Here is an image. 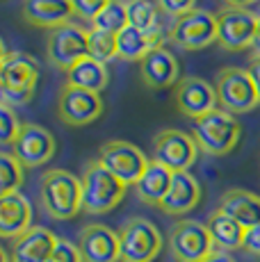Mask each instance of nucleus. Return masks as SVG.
<instances>
[{
    "label": "nucleus",
    "instance_id": "9d476101",
    "mask_svg": "<svg viewBox=\"0 0 260 262\" xmlns=\"http://www.w3.org/2000/svg\"><path fill=\"white\" fill-rule=\"evenodd\" d=\"M199 144L192 135L183 133L176 128L160 130L153 137V160L160 162L169 171L178 173V171H187L197 162Z\"/></svg>",
    "mask_w": 260,
    "mask_h": 262
},
{
    "label": "nucleus",
    "instance_id": "bb28decb",
    "mask_svg": "<svg viewBox=\"0 0 260 262\" xmlns=\"http://www.w3.org/2000/svg\"><path fill=\"white\" fill-rule=\"evenodd\" d=\"M128 25L144 32H158L160 28V7L151 3V0H128Z\"/></svg>",
    "mask_w": 260,
    "mask_h": 262
},
{
    "label": "nucleus",
    "instance_id": "f257e3e1",
    "mask_svg": "<svg viewBox=\"0 0 260 262\" xmlns=\"http://www.w3.org/2000/svg\"><path fill=\"white\" fill-rule=\"evenodd\" d=\"M39 82V64L21 50H3L0 59V96L7 105H28Z\"/></svg>",
    "mask_w": 260,
    "mask_h": 262
},
{
    "label": "nucleus",
    "instance_id": "aec40b11",
    "mask_svg": "<svg viewBox=\"0 0 260 262\" xmlns=\"http://www.w3.org/2000/svg\"><path fill=\"white\" fill-rule=\"evenodd\" d=\"M199 201H201V185H199V180L189 171H178V173H174L171 187H169L164 201L160 203V210L164 214L181 216V214L192 212L199 205Z\"/></svg>",
    "mask_w": 260,
    "mask_h": 262
},
{
    "label": "nucleus",
    "instance_id": "b1692460",
    "mask_svg": "<svg viewBox=\"0 0 260 262\" xmlns=\"http://www.w3.org/2000/svg\"><path fill=\"white\" fill-rule=\"evenodd\" d=\"M117 43H119V57L121 59H126V62H142L151 50L162 46V30L144 32V30L128 25L126 30H121L117 34Z\"/></svg>",
    "mask_w": 260,
    "mask_h": 262
},
{
    "label": "nucleus",
    "instance_id": "4c0bfd02",
    "mask_svg": "<svg viewBox=\"0 0 260 262\" xmlns=\"http://www.w3.org/2000/svg\"><path fill=\"white\" fill-rule=\"evenodd\" d=\"M228 7H242V9H249V5L258 3V0H224Z\"/></svg>",
    "mask_w": 260,
    "mask_h": 262
},
{
    "label": "nucleus",
    "instance_id": "c85d7f7f",
    "mask_svg": "<svg viewBox=\"0 0 260 262\" xmlns=\"http://www.w3.org/2000/svg\"><path fill=\"white\" fill-rule=\"evenodd\" d=\"M87 55L101 64H110L114 57H119V43L117 34L103 32V30H89V43H87Z\"/></svg>",
    "mask_w": 260,
    "mask_h": 262
},
{
    "label": "nucleus",
    "instance_id": "a211bd4d",
    "mask_svg": "<svg viewBox=\"0 0 260 262\" xmlns=\"http://www.w3.org/2000/svg\"><path fill=\"white\" fill-rule=\"evenodd\" d=\"M57 242L59 237L53 230L44 226H32L28 233L14 239L9 255H12V262H48Z\"/></svg>",
    "mask_w": 260,
    "mask_h": 262
},
{
    "label": "nucleus",
    "instance_id": "cd10ccee",
    "mask_svg": "<svg viewBox=\"0 0 260 262\" xmlns=\"http://www.w3.org/2000/svg\"><path fill=\"white\" fill-rule=\"evenodd\" d=\"M94 30H103V32L119 34L121 30L128 28V9L126 3L121 0H110L107 5L96 14V18L92 21Z\"/></svg>",
    "mask_w": 260,
    "mask_h": 262
},
{
    "label": "nucleus",
    "instance_id": "c9c22d12",
    "mask_svg": "<svg viewBox=\"0 0 260 262\" xmlns=\"http://www.w3.org/2000/svg\"><path fill=\"white\" fill-rule=\"evenodd\" d=\"M247 71H249V75H251L253 84H256V89H258V96H260V55H253Z\"/></svg>",
    "mask_w": 260,
    "mask_h": 262
},
{
    "label": "nucleus",
    "instance_id": "20e7f679",
    "mask_svg": "<svg viewBox=\"0 0 260 262\" xmlns=\"http://www.w3.org/2000/svg\"><path fill=\"white\" fill-rule=\"evenodd\" d=\"M242 128H240L235 114L217 107L206 117L192 123V137L197 139L199 148L208 155H226L237 146Z\"/></svg>",
    "mask_w": 260,
    "mask_h": 262
},
{
    "label": "nucleus",
    "instance_id": "412c9836",
    "mask_svg": "<svg viewBox=\"0 0 260 262\" xmlns=\"http://www.w3.org/2000/svg\"><path fill=\"white\" fill-rule=\"evenodd\" d=\"M32 228V205L23 194L0 196V235L16 239Z\"/></svg>",
    "mask_w": 260,
    "mask_h": 262
},
{
    "label": "nucleus",
    "instance_id": "ea45409f",
    "mask_svg": "<svg viewBox=\"0 0 260 262\" xmlns=\"http://www.w3.org/2000/svg\"><path fill=\"white\" fill-rule=\"evenodd\" d=\"M260 16V14H258ZM253 55H260V28H258V37H256V43H253Z\"/></svg>",
    "mask_w": 260,
    "mask_h": 262
},
{
    "label": "nucleus",
    "instance_id": "423d86ee",
    "mask_svg": "<svg viewBox=\"0 0 260 262\" xmlns=\"http://www.w3.org/2000/svg\"><path fill=\"white\" fill-rule=\"evenodd\" d=\"M169 251L178 262H203L217 251V246L206 224L181 219L169 230Z\"/></svg>",
    "mask_w": 260,
    "mask_h": 262
},
{
    "label": "nucleus",
    "instance_id": "4be33fe9",
    "mask_svg": "<svg viewBox=\"0 0 260 262\" xmlns=\"http://www.w3.org/2000/svg\"><path fill=\"white\" fill-rule=\"evenodd\" d=\"M219 210L233 216L247 230L253 226H260V196H256L253 191L237 187L224 191L222 199H219Z\"/></svg>",
    "mask_w": 260,
    "mask_h": 262
},
{
    "label": "nucleus",
    "instance_id": "39448f33",
    "mask_svg": "<svg viewBox=\"0 0 260 262\" xmlns=\"http://www.w3.org/2000/svg\"><path fill=\"white\" fill-rule=\"evenodd\" d=\"M214 92H217L219 107L231 114L251 112L256 105H260L258 89L247 69H222L214 78Z\"/></svg>",
    "mask_w": 260,
    "mask_h": 262
},
{
    "label": "nucleus",
    "instance_id": "f3484780",
    "mask_svg": "<svg viewBox=\"0 0 260 262\" xmlns=\"http://www.w3.org/2000/svg\"><path fill=\"white\" fill-rule=\"evenodd\" d=\"M139 78L148 89L176 87V82L181 80L178 59L164 46H158L139 62Z\"/></svg>",
    "mask_w": 260,
    "mask_h": 262
},
{
    "label": "nucleus",
    "instance_id": "1a4fd4ad",
    "mask_svg": "<svg viewBox=\"0 0 260 262\" xmlns=\"http://www.w3.org/2000/svg\"><path fill=\"white\" fill-rule=\"evenodd\" d=\"M169 39L183 50H201L217 41V14L206 9H192L174 18Z\"/></svg>",
    "mask_w": 260,
    "mask_h": 262
},
{
    "label": "nucleus",
    "instance_id": "dca6fc26",
    "mask_svg": "<svg viewBox=\"0 0 260 262\" xmlns=\"http://www.w3.org/2000/svg\"><path fill=\"white\" fill-rule=\"evenodd\" d=\"M55 139L46 128L37 123H23L21 135L12 144V153L23 167H41L55 155Z\"/></svg>",
    "mask_w": 260,
    "mask_h": 262
},
{
    "label": "nucleus",
    "instance_id": "7ed1b4c3",
    "mask_svg": "<svg viewBox=\"0 0 260 262\" xmlns=\"http://www.w3.org/2000/svg\"><path fill=\"white\" fill-rule=\"evenodd\" d=\"M80 183H82V210L87 214H105L114 210L128 189V185L110 173L98 160H92L84 167Z\"/></svg>",
    "mask_w": 260,
    "mask_h": 262
},
{
    "label": "nucleus",
    "instance_id": "4468645a",
    "mask_svg": "<svg viewBox=\"0 0 260 262\" xmlns=\"http://www.w3.org/2000/svg\"><path fill=\"white\" fill-rule=\"evenodd\" d=\"M174 103H176L178 112L192 121L206 117L208 112L219 107L214 84L206 82L203 78H197V75H187V78L178 80L174 87Z\"/></svg>",
    "mask_w": 260,
    "mask_h": 262
},
{
    "label": "nucleus",
    "instance_id": "473e14b6",
    "mask_svg": "<svg viewBox=\"0 0 260 262\" xmlns=\"http://www.w3.org/2000/svg\"><path fill=\"white\" fill-rule=\"evenodd\" d=\"M194 5H197V0H158L160 12L169 14V16H174V18H178V16H183V14L197 9Z\"/></svg>",
    "mask_w": 260,
    "mask_h": 262
},
{
    "label": "nucleus",
    "instance_id": "f03ea898",
    "mask_svg": "<svg viewBox=\"0 0 260 262\" xmlns=\"http://www.w3.org/2000/svg\"><path fill=\"white\" fill-rule=\"evenodd\" d=\"M39 201L51 219H73L82 210V183L64 169H51L41 176Z\"/></svg>",
    "mask_w": 260,
    "mask_h": 262
},
{
    "label": "nucleus",
    "instance_id": "2eb2a0df",
    "mask_svg": "<svg viewBox=\"0 0 260 262\" xmlns=\"http://www.w3.org/2000/svg\"><path fill=\"white\" fill-rule=\"evenodd\" d=\"M78 249L84 262H119L121 260V239L119 233L103 224H89L80 230Z\"/></svg>",
    "mask_w": 260,
    "mask_h": 262
},
{
    "label": "nucleus",
    "instance_id": "5701e85b",
    "mask_svg": "<svg viewBox=\"0 0 260 262\" xmlns=\"http://www.w3.org/2000/svg\"><path fill=\"white\" fill-rule=\"evenodd\" d=\"M171 180H174V171H169L160 162L151 160L146 171L142 173V178L135 183V191H137V196H139L142 203L158 205L160 208V203L164 201L169 187H171Z\"/></svg>",
    "mask_w": 260,
    "mask_h": 262
},
{
    "label": "nucleus",
    "instance_id": "72a5a7b5",
    "mask_svg": "<svg viewBox=\"0 0 260 262\" xmlns=\"http://www.w3.org/2000/svg\"><path fill=\"white\" fill-rule=\"evenodd\" d=\"M71 3H73V9H76L78 16L87 18V21H94L96 14L101 12L110 0H71Z\"/></svg>",
    "mask_w": 260,
    "mask_h": 262
},
{
    "label": "nucleus",
    "instance_id": "e433bc0d",
    "mask_svg": "<svg viewBox=\"0 0 260 262\" xmlns=\"http://www.w3.org/2000/svg\"><path fill=\"white\" fill-rule=\"evenodd\" d=\"M203 262H235V260L226 253V251H214V253L210 255L208 260H203Z\"/></svg>",
    "mask_w": 260,
    "mask_h": 262
},
{
    "label": "nucleus",
    "instance_id": "f704fd0d",
    "mask_svg": "<svg viewBox=\"0 0 260 262\" xmlns=\"http://www.w3.org/2000/svg\"><path fill=\"white\" fill-rule=\"evenodd\" d=\"M242 249L247 251V253H251V255H256V258H260V226H253V228L247 230Z\"/></svg>",
    "mask_w": 260,
    "mask_h": 262
},
{
    "label": "nucleus",
    "instance_id": "c756f323",
    "mask_svg": "<svg viewBox=\"0 0 260 262\" xmlns=\"http://www.w3.org/2000/svg\"><path fill=\"white\" fill-rule=\"evenodd\" d=\"M23 185V164L14 153H0V196L18 191Z\"/></svg>",
    "mask_w": 260,
    "mask_h": 262
},
{
    "label": "nucleus",
    "instance_id": "f8f14e48",
    "mask_svg": "<svg viewBox=\"0 0 260 262\" xmlns=\"http://www.w3.org/2000/svg\"><path fill=\"white\" fill-rule=\"evenodd\" d=\"M98 162L103 164L105 169L112 176H117L123 185H135L142 173L146 171L148 162L146 155L137 148L135 144L121 142V139H114V142H107L98 148Z\"/></svg>",
    "mask_w": 260,
    "mask_h": 262
},
{
    "label": "nucleus",
    "instance_id": "9b49d317",
    "mask_svg": "<svg viewBox=\"0 0 260 262\" xmlns=\"http://www.w3.org/2000/svg\"><path fill=\"white\" fill-rule=\"evenodd\" d=\"M87 43H89V30L73 23L59 25V28L48 32L46 39L48 62L55 69H62L67 73L76 62L87 57Z\"/></svg>",
    "mask_w": 260,
    "mask_h": 262
},
{
    "label": "nucleus",
    "instance_id": "0eeeda50",
    "mask_svg": "<svg viewBox=\"0 0 260 262\" xmlns=\"http://www.w3.org/2000/svg\"><path fill=\"white\" fill-rule=\"evenodd\" d=\"M260 28V16L251 9L224 7L217 14V43L224 50L253 48Z\"/></svg>",
    "mask_w": 260,
    "mask_h": 262
},
{
    "label": "nucleus",
    "instance_id": "a878e982",
    "mask_svg": "<svg viewBox=\"0 0 260 262\" xmlns=\"http://www.w3.org/2000/svg\"><path fill=\"white\" fill-rule=\"evenodd\" d=\"M67 82L73 84V87L80 89H87V92H96L101 94L110 82V71H107V64H101L96 59L82 57L80 62H76L71 69L67 71Z\"/></svg>",
    "mask_w": 260,
    "mask_h": 262
},
{
    "label": "nucleus",
    "instance_id": "a19ab883",
    "mask_svg": "<svg viewBox=\"0 0 260 262\" xmlns=\"http://www.w3.org/2000/svg\"><path fill=\"white\" fill-rule=\"evenodd\" d=\"M126 3H128V0H126Z\"/></svg>",
    "mask_w": 260,
    "mask_h": 262
},
{
    "label": "nucleus",
    "instance_id": "6e6552de",
    "mask_svg": "<svg viewBox=\"0 0 260 262\" xmlns=\"http://www.w3.org/2000/svg\"><path fill=\"white\" fill-rule=\"evenodd\" d=\"M121 262H153L162 251V235L144 216H133L119 230Z\"/></svg>",
    "mask_w": 260,
    "mask_h": 262
},
{
    "label": "nucleus",
    "instance_id": "393cba45",
    "mask_svg": "<svg viewBox=\"0 0 260 262\" xmlns=\"http://www.w3.org/2000/svg\"><path fill=\"white\" fill-rule=\"evenodd\" d=\"M210 235L214 239V246L217 251H235L244 246V235H247V228L240 226L233 216H228L222 210H214L212 214L208 216L206 221Z\"/></svg>",
    "mask_w": 260,
    "mask_h": 262
},
{
    "label": "nucleus",
    "instance_id": "ddd939ff",
    "mask_svg": "<svg viewBox=\"0 0 260 262\" xmlns=\"http://www.w3.org/2000/svg\"><path fill=\"white\" fill-rule=\"evenodd\" d=\"M103 114V98L96 92L64 84L57 96V117L67 125H89Z\"/></svg>",
    "mask_w": 260,
    "mask_h": 262
},
{
    "label": "nucleus",
    "instance_id": "7c9ffc66",
    "mask_svg": "<svg viewBox=\"0 0 260 262\" xmlns=\"http://www.w3.org/2000/svg\"><path fill=\"white\" fill-rule=\"evenodd\" d=\"M21 130H23V123L14 114L12 105L3 103L0 105V139H3V144L12 146L18 135H21Z\"/></svg>",
    "mask_w": 260,
    "mask_h": 262
},
{
    "label": "nucleus",
    "instance_id": "58836bf2",
    "mask_svg": "<svg viewBox=\"0 0 260 262\" xmlns=\"http://www.w3.org/2000/svg\"><path fill=\"white\" fill-rule=\"evenodd\" d=\"M0 262H12V255L7 249H0Z\"/></svg>",
    "mask_w": 260,
    "mask_h": 262
},
{
    "label": "nucleus",
    "instance_id": "6ab92c4d",
    "mask_svg": "<svg viewBox=\"0 0 260 262\" xmlns=\"http://www.w3.org/2000/svg\"><path fill=\"white\" fill-rule=\"evenodd\" d=\"M76 14L71 0H23L21 16L34 28L55 30L59 25L71 23Z\"/></svg>",
    "mask_w": 260,
    "mask_h": 262
},
{
    "label": "nucleus",
    "instance_id": "2f4dec72",
    "mask_svg": "<svg viewBox=\"0 0 260 262\" xmlns=\"http://www.w3.org/2000/svg\"><path fill=\"white\" fill-rule=\"evenodd\" d=\"M48 262H84V260H82V253H80L78 244H73V242H69V239H59Z\"/></svg>",
    "mask_w": 260,
    "mask_h": 262
}]
</instances>
